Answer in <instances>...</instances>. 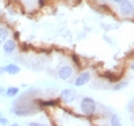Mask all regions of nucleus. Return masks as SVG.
I'll list each match as a JSON object with an SVG mask.
<instances>
[{
    "label": "nucleus",
    "instance_id": "1",
    "mask_svg": "<svg viewBox=\"0 0 134 126\" xmlns=\"http://www.w3.org/2000/svg\"><path fill=\"white\" fill-rule=\"evenodd\" d=\"M81 110L85 115H93L96 110V104L92 98L84 97L81 104Z\"/></svg>",
    "mask_w": 134,
    "mask_h": 126
},
{
    "label": "nucleus",
    "instance_id": "2",
    "mask_svg": "<svg viewBox=\"0 0 134 126\" xmlns=\"http://www.w3.org/2000/svg\"><path fill=\"white\" fill-rule=\"evenodd\" d=\"M76 95H77V93H76L75 90H72V89H65L62 92L60 93V99H62L64 103H71L73 101L75 100Z\"/></svg>",
    "mask_w": 134,
    "mask_h": 126
},
{
    "label": "nucleus",
    "instance_id": "3",
    "mask_svg": "<svg viewBox=\"0 0 134 126\" xmlns=\"http://www.w3.org/2000/svg\"><path fill=\"white\" fill-rule=\"evenodd\" d=\"M120 10H121V13H122L124 16H129V14H130L132 13L133 7H132L131 3L129 2V0H123V1L121 2Z\"/></svg>",
    "mask_w": 134,
    "mask_h": 126
},
{
    "label": "nucleus",
    "instance_id": "4",
    "mask_svg": "<svg viewBox=\"0 0 134 126\" xmlns=\"http://www.w3.org/2000/svg\"><path fill=\"white\" fill-rule=\"evenodd\" d=\"M72 73H73L72 67H69V65H64V67H62L59 70V78L62 79V80H66V79L70 78L72 76Z\"/></svg>",
    "mask_w": 134,
    "mask_h": 126
},
{
    "label": "nucleus",
    "instance_id": "5",
    "mask_svg": "<svg viewBox=\"0 0 134 126\" xmlns=\"http://www.w3.org/2000/svg\"><path fill=\"white\" fill-rule=\"evenodd\" d=\"M90 80V74L88 72H83L80 74L79 77L77 78L75 82V85L77 87H81V86H83L86 83H88Z\"/></svg>",
    "mask_w": 134,
    "mask_h": 126
},
{
    "label": "nucleus",
    "instance_id": "6",
    "mask_svg": "<svg viewBox=\"0 0 134 126\" xmlns=\"http://www.w3.org/2000/svg\"><path fill=\"white\" fill-rule=\"evenodd\" d=\"M15 46H16V45H15V42H14L13 39H9V41L4 42L3 49H4V51H5V53L11 54L12 52L14 50Z\"/></svg>",
    "mask_w": 134,
    "mask_h": 126
},
{
    "label": "nucleus",
    "instance_id": "7",
    "mask_svg": "<svg viewBox=\"0 0 134 126\" xmlns=\"http://www.w3.org/2000/svg\"><path fill=\"white\" fill-rule=\"evenodd\" d=\"M4 71L9 73V74H11V75H15L17 73H19L20 68H19V67H17L16 64H8L7 67H4Z\"/></svg>",
    "mask_w": 134,
    "mask_h": 126
},
{
    "label": "nucleus",
    "instance_id": "8",
    "mask_svg": "<svg viewBox=\"0 0 134 126\" xmlns=\"http://www.w3.org/2000/svg\"><path fill=\"white\" fill-rule=\"evenodd\" d=\"M18 88L16 87H9L7 92L5 93L6 96H8V97H14L15 95L18 93Z\"/></svg>",
    "mask_w": 134,
    "mask_h": 126
},
{
    "label": "nucleus",
    "instance_id": "9",
    "mask_svg": "<svg viewBox=\"0 0 134 126\" xmlns=\"http://www.w3.org/2000/svg\"><path fill=\"white\" fill-rule=\"evenodd\" d=\"M8 35H9V33L7 29L0 28V44L5 42L6 39L8 38Z\"/></svg>",
    "mask_w": 134,
    "mask_h": 126
},
{
    "label": "nucleus",
    "instance_id": "10",
    "mask_svg": "<svg viewBox=\"0 0 134 126\" xmlns=\"http://www.w3.org/2000/svg\"><path fill=\"white\" fill-rule=\"evenodd\" d=\"M129 86V83L126 81L124 82H120V83H118L116 86L114 87V90H123V89H125V88H126Z\"/></svg>",
    "mask_w": 134,
    "mask_h": 126
},
{
    "label": "nucleus",
    "instance_id": "11",
    "mask_svg": "<svg viewBox=\"0 0 134 126\" xmlns=\"http://www.w3.org/2000/svg\"><path fill=\"white\" fill-rule=\"evenodd\" d=\"M120 118L118 117L117 115H114L113 117H112L111 118V125L113 126H118V125H120Z\"/></svg>",
    "mask_w": 134,
    "mask_h": 126
},
{
    "label": "nucleus",
    "instance_id": "12",
    "mask_svg": "<svg viewBox=\"0 0 134 126\" xmlns=\"http://www.w3.org/2000/svg\"><path fill=\"white\" fill-rule=\"evenodd\" d=\"M57 104H58V100L41 101V106H56Z\"/></svg>",
    "mask_w": 134,
    "mask_h": 126
},
{
    "label": "nucleus",
    "instance_id": "13",
    "mask_svg": "<svg viewBox=\"0 0 134 126\" xmlns=\"http://www.w3.org/2000/svg\"><path fill=\"white\" fill-rule=\"evenodd\" d=\"M72 58H73V61L76 63V64H77V65H80V64H81V63H80V59H79V57L77 56L76 54H73Z\"/></svg>",
    "mask_w": 134,
    "mask_h": 126
},
{
    "label": "nucleus",
    "instance_id": "14",
    "mask_svg": "<svg viewBox=\"0 0 134 126\" xmlns=\"http://www.w3.org/2000/svg\"><path fill=\"white\" fill-rule=\"evenodd\" d=\"M0 123H1V124H7V123H8V119H7V118H1V117H0Z\"/></svg>",
    "mask_w": 134,
    "mask_h": 126
},
{
    "label": "nucleus",
    "instance_id": "15",
    "mask_svg": "<svg viewBox=\"0 0 134 126\" xmlns=\"http://www.w3.org/2000/svg\"><path fill=\"white\" fill-rule=\"evenodd\" d=\"M29 125H33V126H39L40 124L38 122H31V123H29Z\"/></svg>",
    "mask_w": 134,
    "mask_h": 126
},
{
    "label": "nucleus",
    "instance_id": "16",
    "mask_svg": "<svg viewBox=\"0 0 134 126\" xmlns=\"http://www.w3.org/2000/svg\"><path fill=\"white\" fill-rule=\"evenodd\" d=\"M44 4H45L44 0H39V6H40V7H43Z\"/></svg>",
    "mask_w": 134,
    "mask_h": 126
},
{
    "label": "nucleus",
    "instance_id": "17",
    "mask_svg": "<svg viewBox=\"0 0 134 126\" xmlns=\"http://www.w3.org/2000/svg\"><path fill=\"white\" fill-rule=\"evenodd\" d=\"M18 37H19V33H18V32H15V34H14V38H15V39H18Z\"/></svg>",
    "mask_w": 134,
    "mask_h": 126
},
{
    "label": "nucleus",
    "instance_id": "18",
    "mask_svg": "<svg viewBox=\"0 0 134 126\" xmlns=\"http://www.w3.org/2000/svg\"><path fill=\"white\" fill-rule=\"evenodd\" d=\"M0 93H2V94H4V93H5L6 92L4 90V89H3V88H0Z\"/></svg>",
    "mask_w": 134,
    "mask_h": 126
},
{
    "label": "nucleus",
    "instance_id": "19",
    "mask_svg": "<svg viewBox=\"0 0 134 126\" xmlns=\"http://www.w3.org/2000/svg\"><path fill=\"white\" fill-rule=\"evenodd\" d=\"M112 1H114V2H116V3H121L123 0H112Z\"/></svg>",
    "mask_w": 134,
    "mask_h": 126
},
{
    "label": "nucleus",
    "instance_id": "20",
    "mask_svg": "<svg viewBox=\"0 0 134 126\" xmlns=\"http://www.w3.org/2000/svg\"><path fill=\"white\" fill-rule=\"evenodd\" d=\"M0 117H1V114H0Z\"/></svg>",
    "mask_w": 134,
    "mask_h": 126
}]
</instances>
